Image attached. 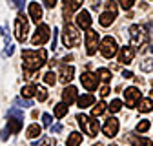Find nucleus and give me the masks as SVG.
<instances>
[{"instance_id":"32","label":"nucleus","mask_w":153,"mask_h":146,"mask_svg":"<svg viewBox=\"0 0 153 146\" xmlns=\"http://www.w3.org/2000/svg\"><path fill=\"white\" fill-rule=\"evenodd\" d=\"M35 95H36V99L40 101V102H44V101L48 99V91H46L44 88H40V86H36V93H35Z\"/></svg>"},{"instance_id":"35","label":"nucleus","mask_w":153,"mask_h":146,"mask_svg":"<svg viewBox=\"0 0 153 146\" xmlns=\"http://www.w3.org/2000/svg\"><path fill=\"white\" fill-rule=\"evenodd\" d=\"M51 121H53V119H51L49 113H44V115H42V124H44V126H51Z\"/></svg>"},{"instance_id":"34","label":"nucleus","mask_w":153,"mask_h":146,"mask_svg":"<svg viewBox=\"0 0 153 146\" xmlns=\"http://www.w3.org/2000/svg\"><path fill=\"white\" fill-rule=\"evenodd\" d=\"M149 121H140L139 124H137V132H140V133H144V132H148L149 130Z\"/></svg>"},{"instance_id":"31","label":"nucleus","mask_w":153,"mask_h":146,"mask_svg":"<svg viewBox=\"0 0 153 146\" xmlns=\"http://www.w3.org/2000/svg\"><path fill=\"white\" fill-rule=\"evenodd\" d=\"M44 82H46L48 86H53V84L56 82V75H55L53 71H48L46 75H44Z\"/></svg>"},{"instance_id":"5","label":"nucleus","mask_w":153,"mask_h":146,"mask_svg":"<svg viewBox=\"0 0 153 146\" xmlns=\"http://www.w3.org/2000/svg\"><path fill=\"white\" fill-rule=\"evenodd\" d=\"M22 121H24V113L18 108H11L9 115H7V132L9 133H18L22 130Z\"/></svg>"},{"instance_id":"22","label":"nucleus","mask_w":153,"mask_h":146,"mask_svg":"<svg viewBox=\"0 0 153 146\" xmlns=\"http://www.w3.org/2000/svg\"><path fill=\"white\" fill-rule=\"evenodd\" d=\"M76 102H79V108H88V106H93L95 104V97L91 95V93H86V95H82V97H79L76 99Z\"/></svg>"},{"instance_id":"10","label":"nucleus","mask_w":153,"mask_h":146,"mask_svg":"<svg viewBox=\"0 0 153 146\" xmlns=\"http://www.w3.org/2000/svg\"><path fill=\"white\" fill-rule=\"evenodd\" d=\"M99 42H100V36L97 31H93V29H88L86 33V53L89 55V57H93L95 53H97L99 49Z\"/></svg>"},{"instance_id":"45","label":"nucleus","mask_w":153,"mask_h":146,"mask_svg":"<svg viewBox=\"0 0 153 146\" xmlns=\"http://www.w3.org/2000/svg\"><path fill=\"white\" fill-rule=\"evenodd\" d=\"M93 146H104V144H102V142H99V141H97V142H95V144H93Z\"/></svg>"},{"instance_id":"21","label":"nucleus","mask_w":153,"mask_h":146,"mask_svg":"<svg viewBox=\"0 0 153 146\" xmlns=\"http://www.w3.org/2000/svg\"><path fill=\"white\" fill-rule=\"evenodd\" d=\"M40 133H42V126H40V124H36V122L29 124V126H27V130H26V137H27V139H35V137H38Z\"/></svg>"},{"instance_id":"24","label":"nucleus","mask_w":153,"mask_h":146,"mask_svg":"<svg viewBox=\"0 0 153 146\" xmlns=\"http://www.w3.org/2000/svg\"><path fill=\"white\" fill-rule=\"evenodd\" d=\"M108 110V104L104 102V101H100V102H97V104H93V108H91V117H95L97 119L99 115H102L104 112Z\"/></svg>"},{"instance_id":"17","label":"nucleus","mask_w":153,"mask_h":146,"mask_svg":"<svg viewBox=\"0 0 153 146\" xmlns=\"http://www.w3.org/2000/svg\"><path fill=\"white\" fill-rule=\"evenodd\" d=\"M62 101H64L66 106H69V104H73L76 101V88L75 86H66L64 88V91H62Z\"/></svg>"},{"instance_id":"8","label":"nucleus","mask_w":153,"mask_h":146,"mask_svg":"<svg viewBox=\"0 0 153 146\" xmlns=\"http://www.w3.org/2000/svg\"><path fill=\"white\" fill-rule=\"evenodd\" d=\"M104 7H106V11L99 16V22H100V26L108 28L115 22V18H117V2H106Z\"/></svg>"},{"instance_id":"6","label":"nucleus","mask_w":153,"mask_h":146,"mask_svg":"<svg viewBox=\"0 0 153 146\" xmlns=\"http://www.w3.org/2000/svg\"><path fill=\"white\" fill-rule=\"evenodd\" d=\"M27 31H29V22L24 16V13H18L15 18V36L18 42H26L27 40Z\"/></svg>"},{"instance_id":"20","label":"nucleus","mask_w":153,"mask_h":146,"mask_svg":"<svg viewBox=\"0 0 153 146\" xmlns=\"http://www.w3.org/2000/svg\"><path fill=\"white\" fill-rule=\"evenodd\" d=\"M73 73H75V68H73V66H66V64H64V66L60 68V77H59V79L66 84V82H69V80L73 79Z\"/></svg>"},{"instance_id":"42","label":"nucleus","mask_w":153,"mask_h":146,"mask_svg":"<svg viewBox=\"0 0 153 146\" xmlns=\"http://www.w3.org/2000/svg\"><path fill=\"white\" fill-rule=\"evenodd\" d=\"M56 33H59V31H56V29H53V42H51V46H53V49L56 48Z\"/></svg>"},{"instance_id":"27","label":"nucleus","mask_w":153,"mask_h":146,"mask_svg":"<svg viewBox=\"0 0 153 146\" xmlns=\"http://www.w3.org/2000/svg\"><path fill=\"white\" fill-rule=\"evenodd\" d=\"M53 112H55V117H56V119H62V117L68 113V106H66L64 102H60V104H56V106H55Z\"/></svg>"},{"instance_id":"25","label":"nucleus","mask_w":153,"mask_h":146,"mask_svg":"<svg viewBox=\"0 0 153 146\" xmlns=\"http://www.w3.org/2000/svg\"><path fill=\"white\" fill-rule=\"evenodd\" d=\"M35 93H36V84H26V86L22 88V97H24L26 101H29Z\"/></svg>"},{"instance_id":"23","label":"nucleus","mask_w":153,"mask_h":146,"mask_svg":"<svg viewBox=\"0 0 153 146\" xmlns=\"http://www.w3.org/2000/svg\"><path fill=\"white\" fill-rule=\"evenodd\" d=\"M137 108H139L140 113H148V112H151V110H153V101L151 99H140L137 102Z\"/></svg>"},{"instance_id":"18","label":"nucleus","mask_w":153,"mask_h":146,"mask_svg":"<svg viewBox=\"0 0 153 146\" xmlns=\"http://www.w3.org/2000/svg\"><path fill=\"white\" fill-rule=\"evenodd\" d=\"M29 16H31V20L33 22H40L42 20V7L38 2H29Z\"/></svg>"},{"instance_id":"7","label":"nucleus","mask_w":153,"mask_h":146,"mask_svg":"<svg viewBox=\"0 0 153 146\" xmlns=\"http://www.w3.org/2000/svg\"><path fill=\"white\" fill-rule=\"evenodd\" d=\"M99 49H100L104 59H111V57H115L119 46H117V40H115L113 36H104L100 40V44H99Z\"/></svg>"},{"instance_id":"38","label":"nucleus","mask_w":153,"mask_h":146,"mask_svg":"<svg viewBox=\"0 0 153 146\" xmlns=\"http://www.w3.org/2000/svg\"><path fill=\"white\" fill-rule=\"evenodd\" d=\"M100 95H102V97H108V95H109V86H108V84H104V86L100 88Z\"/></svg>"},{"instance_id":"46","label":"nucleus","mask_w":153,"mask_h":146,"mask_svg":"<svg viewBox=\"0 0 153 146\" xmlns=\"http://www.w3.org/2000/svg\"><path fill=\"white\" fill-rule=\"evenodd\" d=\"M151 86H153V80H151Z\"/></svg>"},{"instance_id":"12","label":"nucleus","mask_w":153,"mask_h":146,"mask_svg":"<svg viewBox=\"0 0 153 146\" xmlns=\"http://www.w3.org/2000/svg\"><path fill=\"white\" fill-rule=\"evenodd\" d=\"M102 132H104V135L106 137H115L119 133V121L115 119V117H108L106 119V122H104V126H102Z\"/></svg>"},{"instance_id":"19","label":"nucleus","mask_w":153,"mask_h":146,"mask_svg":"<svg viewBox=\"0 0 153 146\" xmlns=\"http://www.w3.org/2000/svg\"><path fill=\"white\" fill-rule=\"evenodd\" d=\"M128 141L133 144V146H153V142L146 137H139L135 133H128Z\"/></svg>"},{"instance_id":"2","label":"nucleus","mask_w":153,"mask_h":146,"mask_svg":"<svg viewBox=\"0 0 153 146\" xmlns=\"http://www.w3.org/2000/svg\"><path fill=\"white\" fill-rule=\"evenodd\" d=\"M76 121H79V126L82 128V132L88 137H95L99 133V130H100V124H99V121L95 117H88L84 113H79L76 115Z\"/></svg>"},{"instance_id":"9","label":"nucleus","mask_w":153,"mask_h":146,"mask_svg":"<svg viewBox=\"0 0 153 146\" xmlns=\"http://www.w3.org/2000/svg\"><path fill=\"white\" fill-rule=\"evenodd\" d=\"M51 39V33H49V28L46 26V24H40L36 28V31H35V35L31 36V44L33 46H44L48 40Z\"/></svg>"},{"instance_id":"41","label":"nucleus","mask_w":153,"mask_h":146,"mask_svg":"<svg viewBox=\"0 0 153 146\" xmlns=\"http://www.w3.org/2000/svg\"><path fill=\"white\" fill-rule=\"evenodd\" d=\"M13 49H15V48H13V44L6 46V49H4V57H7V55H11V53H13Z\"/></svg>"},{"instance_id":"16","label":"nucleus","mask_w":153,"mask_h":146,"mask_svg":"<svg viewBox=\"0 0 153 146\" xmlns=\"http://www.w3.org/2000/svg\"><path fill=\"white\" fill-rule=\"evenodd\" d=\"M133 57H135V49L133 48H129V46L120 48V51H119V62L120 64H129L133 60Z\"/></svg>"},{"instance_id":"44","label":"nucleus","mask_w":153,"mask_h":146,"mask_svg":"<svg viewBox=\"0 0 153 146\" xmlns=\"http://www.w3.org/2000/svg\"><path fill=\"white\" fill-rule=\"evenodd\" d=\"M122 75H124L126 79H131V77H133V73H131V71H124V73H122Z\"/></svg>"},{"instance_id":"30","label":"nucleus","mask_w":153,"mask_h":146,"mask_svg":"<svg viewBox=\"0 0 153 146\" xmlns=\"http://www.w3.org/2000/svg\"><path fill=\"white\" fill-rule=\"evenodd\" d=\"M120 108H122V102H120L119 99H113V101H111V104L108 106V110H109L111 113H117V112H120Z\"/></svg>"},{"instance_id":"33","label":"nucleus","mask_w":153,"mask_h":146,"mask_svg":"<svg viewBox=\"0 0 153 146\" xmlns=\"http://www.w3.org/2000/svg\"><path fill=\"white\" fill-rule=\"evenodd\" d=\"M140 69L142 71H151L153 69V59H144L140 62Z\"/></svg>"},{"instance_id":"1","label":"nucleus","mask_w":153,"mask_h":146,"mask_svg":"<svg viewBox=\"0 0 153 146\" xmlns=\"http://www.w3.org/2000/svg\"><path fill=\"white\" fill-rule=\"evenodd\" d=\"M48 59V51L46 49H24L22 51V60H24V71L35 73L38 71Z\"/></svg>"},{"instance_id":"47","label":"nucleus","mask_w":153,"mask_h":146,"mask_svg":"<svg viewBox=\"0 0 153 146\" xmlns=\"http://www.w3.org/2000/svg\"><path fill=\"white\" fill-rule=\"evenodd\" d=\"M151 51H153V48H151Z\"/></svg>"},{"instance_id":"28","label":"nucleus","mask_w":153,"mask_h":146,"mask_svg":"<svg viewBox=\"0 0 153 146\" xmlns=\"http://www.w3.org/2000/svg\"><path fill=\"white\" fill-rule=\"evenodd\" d=\"M95 75H97V77H100L104 82H109V79H111V73H109V69H108V68H99Z\"/></svg>"},{"instance_id":"40","label":"nucleus","mask_w":153,"mask_h":146,"mask_svg":"<svg viewBox=\"0 0 153 146\" xmlns=\"http://www.w3.org/2000/svg\"><path fill=\"white\" fill-rule=\"evenodd\" d=\"M60 132H62V124H55L51 128V133H60Z\"/></svg>"},{"instance_id":"29","label":"nucleus","mask_w":153,"mask_h":146,"mask_svg":"<svg viewBox=\"0 0 153 146\" xmlns=\"http://www.w3.org/2000/svg\"><path fill=\"white\" fill-rule=\"evenodd\" d=\"M33 146H56V142H55L53 137H42L38 142H35Z\"/></svg>"},{"instance_id":"43","label":"nucleus","mask_w":153,"mask_h":146,"mask_svg":"<svg viewBox=\"0 0 153 146\" xmlns=\"http://www.w3.org/2000/svg\"><path fill=\"white\" fill-rule=\"evenodd\" d=\"M0 139H2V141H6V139H7V130H4L2 133H0Z\"/></svg>"},{"instance_id":"15","label":"nucleus","mask_w":153,"mask_h":146,"mask_svg":"<svg viewBox=\"0 0 153 146\" xmlns=\"http://www.w3.org/2000/svg\"><path fill=\"white\" fill-rule=\"evenodd\" d=\"M76 26H79L80 29H89L91 28V16L86 9H80L79 13H76V18H75Z\"/></svg>"},{"instance_id":"14","label":"nucleus","mask_w":153,"mask_h":146,"mask_svg":"<svg viewBox=\"0 0 153 146\" xmlns=\"http://www.w3.org/2000/svg\"><path fill=\"white\" fill-rule=\"evenodd\" d=\"M80 7H82V0H66L64 2V18H66V22H69L71 15Z\"/></svg>"},{"instance_id":"4","label":"nucleus","mask_w":153,"mask_h":146,"mask_svg":"<svg viewBox=\"0 0 153 146\" xmlns=\"http://www.w3.org/2000/svg\"><path fill=\"white\" fill-rule=\"evenodd\" d=\"M129 40H131V46H133V48L142 49V46L148 42V35H146L144 28L139 26V24L129 26Z\"/></svg>"},{"instance_id":"3","label":"nucleus","mask_w":153,"mask_h":146,"mask_svg":"<svg viewBox=\"0 0 153 146\" xmlns=\"http://www.w3.org/2000/svg\"><path fill=\"white\" fill-rule=\"evenodd\" d=\"M62 42H64L66 48H75V46H79V44H80V33H79V29H76L73 24H69V22L64 24Z\"/></svg>"},{"instance_id":"26","label":"nucleus","mask_w":153,"mask_h":146,"mask_svg":"<svg viewBox=\"0 0 153 146\" xmlns=\"http://www.w3.org/2000/svg\"><path fill=\"white\" fill-rule=\"evenodd\" d=\"M80 142H82V135L79 132H73V133L68 135V144L66 146H80Z\"/></svg>"},{"instance_id":"36","label":"nucleus","mask_w":153,"mask_h":146,"mask_svg":"<svg viewBox=\"0 0 153 146\" xmlns=\"http://www.w3.org/2000/svg\"><path fill=\"white\" fill-rule=\"evenodd\" d=\"M15 104H20V108H27V106H31V101H22V99H16V101H15Z\"/></svg>"},{"instance_id":"13","label":"nucleus","mask_w":153,"mask_h":146,"mask_svg":"<svg viewBox=\"0 0 153 146\" xmlns=\"http://www.w3.org/2000/svg\"><path fill=\"white\" fill-rule=\"evenodd\" d=\"M80 82H82V86H84L88 91H93V89H97V86H99V77L95 75V73L86 71V73H82Z\"/></svg>"},{"instance_id":"39","label":"nucleus","mask_w":153,"mask_h":146,"mask_svg":"<svg viewBox=\"0 0 153 146\" xmlns=\"http://www.w3.org/2000/svg\"><path fill=\"white\" fill-rule=\"evenodd\" d=\"M46 7H49V9H53L55 6H56V2H55V0H44V2H42Z\"/></svg>"},{"instance_id":"48","label":"nucleus","mask_w":153,"mask_h":146,"mask_svg":"<svg viewBox=\"0 0 153 146\" xmlns=\"http://www.w3.org/2000/svg\"><path fill=\"white\" fill-rule=\"evenodd\" d=\"M111 146H115V144H111Z\"/></svg>"},{"instance_id":"37","label":"nucleus","mask_w":153,"mask_h":146,"mask_svg":"<svg viewBox=\"0 0 153 146\" xmlns=\"http://www.w3.org/2000/svg\"><path fill=\"white\" fill-rule=\"evenodd\" d=\"M119 4H120L124 9H129V7H131L133 4H135V2H133V0H122V2H119Z\"/></svg>"},{"instance_id":"11","label":"nucleus","mask_w":153,"mask_h":146,"mask_svg":"<svg viewBox=\"0 0 153 146\" xmlns=\"http://www.w3.org/2000/svg\"><path fill=\"white\" fill-rule=\"evenodd\" d=\"M124 99H126L128 108H133L142 97H140V91H139L135 86H131V88H126V89H124Z\"/></svg>"}]
</instances>
